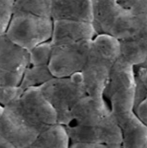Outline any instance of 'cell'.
<instances>
[{
	"mask_svg": "<svg viewBox=\"0 0 147 148\" xmlns=\"http://www.w3.org/2000/svg\"><path fill=\"white\" fill-rule=\"evenodd\" d=\"M93 17V0H51V17L53 21L92 23Z\"/></svg>",
	"mask_w": 147,
	"mask_h": 148,
	"instance_id": "obj_11",
	"label": "cell"
},
{
	"mask_svg": "<svg viewBox=\"0 0 147 148\" xmlns=\"http://www.w3.org/2000/svg\"><path fill=\"white\" fill-rule=\"evenodd\" d=\"M71 143L103 145L122 144L121 130L112 113L99 123L91 125L64 126Z\"/></svg>",
	"mask_w": 147,
	"mask_h": 148,
	"instance_id": "obj_8",
	"label": "cell"
},
{
	"mask_svg": "<svg viewBox=\"0 0 147 148\" xmlns=\"http://www.w3.org/2000/svg\"><path fill=\"white\" fill-rule=\"evenodd\" d=\"M56 124V113L39 88H31L3 107L0 135L16 148H27L39 134Z\"/></svg>",
	"mask_w": 147,
	"mask_h": 148,
	"instance_id": "obj_1",
	"label": "cell"
},
{
	"mask_svg": "<svg viewBox=\"0 0 147 148\" xmlns=\"http://www.w3.org/2000/svg\"><path fill=\"white\" fill-rule=\"evenodd\" d=\"M39 88L55 111L57 123L63 126L71 125L74 107L87 95L81 73L67 77H53Z\"/></svg>",
	"mask_w": 147,
	"mask_h": 148,
	"instance_id": "obj_4",
	"label": "cell"
},
{
	"mask_svg": "<svg viewBox=\"0 0 147 148\" xmlns=\"http://www.w3.org/2000/svg\"><path fill=\"white\" fill-rule=\"evenodd\" d=\"M120 57L119 40L105 34H98L94 38L87 60L80 72L87 95L104 97L112 68Z\"/></svg>",
	"mask_w": 147,
	"mask_h": 148,
	"instance_id": "obj_3",
	"label": "cell"
},
{
	"mask_svg": "<svg viewBox=\"0 0 147 148\" xmlns=\"http://www.w3.org/2000/svg\"><path fill=\"white\" fill-rule=\"evenodd\" d=\"M0 148H16L7 140L0 135Z\"/></svg>",
	"mask_w": 147,
	"mask_h": 148,
	"instance_id": "obj_26",
	"label": "cell"
},
{
	"mask_svg": "<svg viewBox=\"0 0 147 148\" xmlns=\"http://www.w3.org/2000/svg\"><path fill=\"white\" fill-rule=\"evenodd\" d=\"M92 24L98 34L112 36L118 40L129 37L130 12L118 3L93 0Z\"/></svg>",
	"mask_w": 147,
	"mask_h": 148,
	"instance_id": "obj_6",
	"label": "cell"
},
{
	"mask_svg": "<svg viewBox=\"0 0 147 148\" xmlns=\"http://www.w3.org/2000/svg\"><path fill=\"white\" fill-rule=\"evenodd\" d=\"M120 57L134 67L141 66L147 57V42L131 38L119 40Z\"/></svg>",
	"mask_w": 147,
	"mask_h": 148,
	"instance_id": "obj_15",
	"label": "cell"
},
{
	"mask_svg": "<svg viewBox=\"0 0 147 148\" xmlns=\"http://www.w3.org/2000/svg\"><path fill=\"white\" fill-rule=\"evenodd\" d=\"M52 51V45L50 41L40 43L29 53V64L33 66H48Z\"/></svg>",
	"mask_w": 147,
	"mask_h": 148,
	"instance_id": "obj_18",
	"label": "cell"
},
{
	"mask_svg": "<svg viewBox=\"0 0 147 148\" xmlns=\"http://www.w3.org/2000/svg\"><path fill=\"white\" fill-rule=\"evenodd\" d=\"M29 65L28 51L12 42L5 34L0 36V68L24 72Z\"/></svg>",
	"mask_w": 147,
	"mask_h": 148,
	"instance_id": "obj_12",
	"label": "cell"
},
{
	"mask_svg": "<svg viewBox=\"0 0 147 148\" xmlns=\"http://www.w3.org/2000/svg\"><path fill=\"white\" fill-rule=\"evenodd\" d=\"M14 0H0V36L5 35L13 14Z\"/></svg>",
	"mask_w": 147,
	"mask_h": 148,
	"instance_id": "obj_19",
	"label": "cell"
},
{
	"mask_svg": "<svg viewBox=\"0 0 147 148\" xmlns=\"http://www.w3.org/2000/svg\"><path fill=\"white\" fill-rule=\"evenodd\" d=\"M70 144L65 127L56 124L39 134L27 148H69Z\"/></svg>",
	"mask_w": 147,
	"mask_h": 148,
	"instance_id": "obj_13",
	"label": "cell"
},
{
	"mask_svg": "<svg viewBox=\"0 0 147 148\" xmlns=\"http://www.w3.org/2000/svg\"><path fill=\"white\" fill-rule=\"evenodd\" d=\"M24 72H13L0 68V88L19 86Z\"/></svg>",
	"mask_w": 147,
	"mask_h": 148,
	"instance_id": "obj_20",
	"label": "cell"
},
{
	"mask_svg": "<svg viewBox=\"0 0 147 148\" xmlns=\"http://www.w3.org/2000/svg\"><path fill=\"white\" fill-rule=\"evenodd\" d=\"M3 107L0 105V118L2 116V114L3 113Z\"/></svg>",
	"mask_w": 147,
	"mask_h": 148,
	"instance_id": "obj_28",
	"label": "cell"
},
{
	"mask_svg": "<svg viewBox=\"0 0 147 148\" xmlns=\"http://www.w3.org/2000/svg\"><path fill=\"white\" fill-rule=\"evenodd\" d=\"M142 66V67H145V68H147V57H146V61L145 62H144L143 64H142L141 66Z\"/></svg>",
	"mask_w": 147,
	"mask_h": 148,
	"instance_id": "obj_27",
	"label": "cell"
},
{
	"mask_svg": "<svg viewBox=\"0 0 147 148\" xmlns=\"http://www.w3.org/2000/svg\"><path fill=\"white\" fill-rule=\"evenodd\" d=\"M135 111L141 122L147 127V96L136 107Z\"/></svg>",
	"mask_w": 147,
	"mask_h": 148,
	"instance_id": "obj_23",
	"label": "cell"
},
{
	"mask_svg": "<svg viewBox=\"0 0 147 148\" xmlns=\"http://www.w3.org/2000/svg\"><path fill=\"white\" fill-rule=\"evenodd\" d=\"M50 42L52 46L74 45L92 40L97 35L92 23L71 20L53 21Z\"/></svg>",
	"mask_w": 147,
	"mask_h": 148,
	"instance_id": "obj_9",
	"label": "cell"
},
{
	"mask_svg": "<svg viewBox=\"0 0 147 148\" xmlns=\"http://www.w3.org/2000/svg\"><path fill=\"white\" fill-rule=\"evenodd\" d=\"M135 68V71L139 74L140 78L146 86L147 89V67H142V66H136Z\"/></svg>",
	"mask_w": 147,
	"mask_h": 148,
	"instance_id": "obj_25",
	"label": "cell"
},
{
	"mask_svg": "<svg viewBox=\"0 0 147 148\" xmlns=\"http://www.w3.org/2000/svg\"><path fill=\"white\" fill-rule=\"evenodd\" d=\"M14 12H22L51 18V0H14Z\"/></svg>",
	"mask_w": 147,
	"mask_h": 148,
	"instance_id": "obj_17",
	"label": "cell"
},
{
	"mask_svg": "<svg viewBox=\"0 0 147 148\" xmlns=\"http://www.w3.org/2000/svg\"><path fill=\"white\" fill-rule=\"evenodd\" d=\"M69 148H122L120 145H103L87 143H71Z\"/></svg>",
	"mask_w": 147,
	"mask_h": 148,
	"instance_id": "obj_24",
	"label": "cell"
},
{
	"mask_svg": "<svg viewBox=\"0 0 147 148\" xmlns=\"http://www.w3.org/2000/svg\"><path fill=\"white\" fill-rule=\"evenodd\" d=\"M53 77L48 66L29 65L24 71L19 87L24 92L31 88L40 86Z\"/></svg>",
	"mask_w": 147,
	"mask_h": 148,
	"instance_id": "obj_16",
	"label": "cell"
},
{
	"mask_svg": "<svg viewBox=\"0 0 147 148\" xmlns=\"http://www.w3.org/2000/svg\"><path fill=\"white\" fill-rule=\"evenodd\" d=\"M104 98L94 97L88 95L82 97L71 111V125H94L110 115V108Z\"/></svg>",
	"mask_w": 147,
	"mask_h": 148,
	"instance_id": "obj_10",
	"label": "cell"
},
{
	"mask_svg": "<svg viewBox=\"0 0 147 148\" xmlns=\"http://www.w3.org/2000/svg\"><path fill=\"white\" fill-rule=\"evenodd\" d=\"M135 108L147 96V89L143 84L140 76L135 71Z\"/></svg>",
	"mask_w": 147,
	"mask_h": 148,
	"instance_id": "obj_22",
	"label": "cell"
},
{
	"mask_svg": "<svg viewBox=\"0 0 147 148\" xmlns=\"http://www.w3.org/2000/svg\"><path fill=\"white\" fill-rule=\"evenodd\" d=\"M23 92L19 86L0 88V105L5 107L18 98Z\"/></svg>",
	"mask_w": 147,
	"mask_h": 148,
	"instance_id": "obj_21",
	"label": "cell"
},
{
	"mask_svg": "<svg viewBox=\"0 0 147 148\" xmlns=\"http://www.w3.org/2000/svg\"><path fill=\"white\" fill-rule=\"evenodd\" d=\"M103 1H113V2H118L119 0H103Z\"/></svg>",
	"mask_w": 147,
	"mask_h": 148,
	"instance_id": "obj_29",
	"label": "cell"
},
{
	"mask_svg": "<svg viewBox=\"0 0 147 148\" xmlns=\"http://www.w3.org/2000/svg\"><path fill=\"white\" fill-rule=\"evenodd\" d=\"M54 21L50 17L22 12H14L5 35L27 51L50 41Z\"/></svg>",
	"mask_w": 147,
	"mask_h": 148,
	"instance_id": "obj_5",
	"label": "cell"
},
{
	"mask_svg": "<svg viewBox=\"0 0 147 148\" xmlns=\"http://www.w3.org/2000/svg\"><path fill=\"white\" fill-rule=\"evenodd\" d=\"M129 10L130 12V35L129 38L146 42L147 0H138Z\"/></svg>",
	"mask_w": 147,
	"mask_h": 148,
	"instance_id": "obj_14",
	"label": "cell"
},
{
	"mask_svg": "<svg viewBox=\"0 0 147 148\" xmlns=\"http://www.w3.org/2000/svg\"><path fill=\"white\" fill-rule=\"evenodd\" d=\"M135 85L131 80L118 79L110 83L104 93L121 130L122 148H147V127L135 111Z\"/></svg>",
	"mask_w": 147,
	"mask_h": 148,
	"instance_id": "obj_2",
	"label": "cell"
},
{
	"mask_svg": "<svg viewBox=\"0 0 147 148\" xmlns=\"http://www.w3.org/2000/svg\"><path fill=\"white\" fill-rule=\"evenodd\" d=\"M92 40L67 46H52L48 64L52 76L67 77L80 73L87 60Z\"/></svg>",
	"mask_w": 147,
	"mask_h": 148,
	"instance_id": "obj_7",
	"label": "cell"
}]
</instances>
